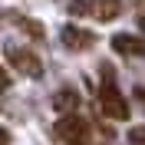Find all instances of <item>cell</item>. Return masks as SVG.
Wrapping results in <instances>:
<instances>
[{
    "mask_svg": "<svg viewBox=\"0 0 145 145\" xmlns=\"http://www.w3.org/2000/svg\"><path fill=\"white\" fill-rule=\"evenodd\" d=\"M0 145H10V132H7L3 125H0Z\"/></svg>",
    "mask_w": 145,
    "mask_h": 145,
    "instance_id": "cell-12",
    "label": "cell"
},
{
    "mask_svg": "<svg viewBox=\"0 0 145 145\" xmlns=\"http://www.w3.org/2000/svg\"><path fill=\"white\" fill-rule=\"evenodd\" d=\"M10 20H13V23H17L20 30H23V33L27 36H33V40H43V23H40V20H33V17H23V13H10Z\"/></svg>",
    "mask_w": 145,
    "mask_h": 145,
    "instance_id": "cell-8",
    "label": "cell"
},
{
    "mask_svg": "<svg viewBox=\"0 0 145 145\" xmlns=\"http://www.w3.org/2000/svg\"><path fill=\"white\" fill-rule=\"evenodd\" d=\"M53 109H56V112H63V116L72 112V109H79V92H76V89H59V92L53 96Z\"/></svg>",
    "mask_w": 145,
    "mask_h": 145,
    "instance_id": "cell-7",
    "label": "cell"
},
{
    "mask_svg": "<svg viewBox=\"0 0 145 145\" xmlns=\"http://www.w3.org/2000/svg\"><path fill=\"white\" fill-rule=\"evenodd\" d=\"M129 142H132V145H145V125L132 129V132H129Z\"/></svg>",
    "mask_w": 145,
    "mask_h": 145,
    "instance_id": "cell-10",
    "label": "cell"
},
{
    "mask_svg": "<svg viewBox=\"0 0 145 145\" xmlns=\"http://www.w3.org/2000/svg\"><path fill=\"white\" fill-rule=\"evenodd\" d=\"M102 86H99V109H102V116L109 119H129V99L119 92L116 79H112V66H102Z\"/></svg>",
    "mask_w": 145,
    "mask_h": 145,
    "instance_id": "cell-1",
    "label": "cell"
},
{
    "mask_svg": "<svg viewBox=\"0 0 145 145\" xmlns=\"http://www.w3.org/2000/svg\"><path fill=\"white\" fill-rule=\"evenodd\" d=\"M112 50H116L119 56H145V36L116 33L112 36Z\"/></svg>",
    "mask_w": 145,
    "mask_h": 145,
    "instance_id": "cell-5",
    "label": "cell"
},
{
    "mask_svg": "<svg viewBox=\"0 0 145 145\" xmlns=\"http://www.w3.org/2000/svg\"><path fill=\"white\" fill-rule=\"evenodd\" d=\"M89 7H92V0H69V3H66V10H69L72 17H86Z\"/></svg>",
    "mask_w": 145,
    "mask_h": 145,
    "instance_id": "cell-9",
    "label": "cell"
},
{
    "mask_svg": "<svg viewBox=\"0 0 145 145\" xmlns=\"http://www.w3.org/2000/svg\"><path fill=\"white\" fill-rule=\"evenodd\" d=\"M53 135L59 138L63 145H89V142H92V129H89V122H86L82 116L66 112V116L56 122Z\"/></svg>",
    "mask_w": 145,
    "mask_h": 145,
    "instance_id": "cell-2",
    "label": "cell"
},
{
    "mask_svg": "<svg viewBox=\"0 0 145 145\" xmlns=\"http://www.w3.org/2000/svg\"><path fill=\"white\" fill-rule=\"evenodd\" d=\"M138 23H142V27H145V17H142V20H138Z\"/></svg>",
    "mask_w": 145,
    "mask_h": 145,
    "instance_id": "cell-13",
    "label": "cell"
},
{
    "mask_svg": "<svg viewBox=\"0 0 145 145\" xmlns=\"http://www.w3.org/2000/svg\"><path fill=\"white\" fill-rule=\"evenodd\" d=\"M7 86H10V76L0 69V92H7Z\"/></svg>",
    "mask_w": 145,
    "mask_h": 145,
    "instance_id": "cell-11",
    "label": "cell"
},
{
    "mask_svg": "<svg viewBox=\"0 0 145 145\" xmlns=\"http://www.w3.org/2000/svg\"><path fill=\"white\" fill-rule=\"evenodd\" d=\"M59 40H63V46H66V50H89V46L96 43V36H92L89 30L72 27V23H66V27L59 30Z\"/></svg>",
    "mask_w": 145,
    "mask_h": 145,
    "instance_id": "cell-4",
    "label": "cell"
},
{
    "mask_svg": "<svg viewBox=\"0 0 145 145\" xmlns=\"http://www.w3.org/2000/svg\"><path fill=\"white\" fill-rule=\"evenodd\" d=\"M3 53H7V63L17 72H23L30 79H40V76H43V59H40L33 50H27V46H20V43H7Z\"/></svg>",
    "mask_w": 145,
    "mask_h": 145,
    "instance_id": "cell-3",
    "label": "cell"
},
{
    "mask_svg": "<svg viewBox=\"0 0 145 145\" xmlns=\"http://www.w3.org/2000/svg\"><path fill=\"white\" fill-rule=\"evenodd\" d=\"M89 13L96 20H116L119 13H122V0H92V7H89Z\"/></svg>",
    "mask_w": 145,
    "mask_h": 145,
    "instance_id": "cell-6",
    "label": "cell"
}]
</instances>
